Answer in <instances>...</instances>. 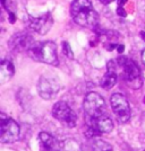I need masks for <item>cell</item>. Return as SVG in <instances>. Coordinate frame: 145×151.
<instances>
[{"label":"cell","mask_w":145,"mask_h":151,"mask_svg":"<svg viewBox=\"0 0 145 151\" xmlns=\"http://www.w3.org/2000/svg\"><path fill=\"white\" fill-rule=\"evenodd\" d=\"M142 61H143V63L145 64V49L143 50V52H142Z\"/></svg>","instance_id":"cell-21"},{"label":"cell","mask_w":145,"mask_h":151,"mask_svg":"<svg viewBox=\"0 0 145 151\" xmlns=\"http://www.w3.org/2000/svg\"><path fill=\"white\" fill-rule=\"evenodd\" d=\"M85 120H95L106 115V101L98 93H88L84 99Z\"/></svg>","instance_id":"cell-3"},{"label":"cell","mask_w":145,"mask_h":151,"mask_svg":"<svg viewBox=\"0 0 145 151\" xmlns=\"http://www.w3.org/2000/svg\"><path fill=\"white\" fill-rule=\"evenodd\" d=\"M117 14H118V16L126 17V12L124 10V8H122V7H118V8H117Z\"/></svg>","instance_id":"cell-18"},{"label":"cell","mask_w":145,"mask_h":151,"mask_svg":"<svg viewBox=\"0 0 145 151\" xmlns=\"http://www.w3.org/2000/svg\"><path fill=\"white\" fill-rule=\"evenodd\" d=\"M60 151H81V148L74 140H67L61 143Z\"/></svg>","instance_id":"cell-16"},{"label":"cell","mask_w":145,"mask_h":151,"mask_svg":"<svg viewBox=\"0 0 145 151\" xmlns=\"http://www.w3.org/2000/svg\"><path fill=\"white\" fill-rule=\"evenodd\" d=\"M53 24V18L50 13H47L38 18H30V26L33 31L39 33L40 35H44L50 31Z\"/></svg>","instance_id":"cell-11"},{"label":"cell","mask_w":145,"mask_h":151,"mask_svg":"<svg viewBox=\"0 0 145 151\" xmlns=\"http://www.w3.org/2000/svg\"><path fill=\"white\" fill-rule=\"evenodd\" d=\"M28 54L35 61L48 63L51 65H58L57 46L53 42L48 41L35 43L31 50L28 51Z\"/></svg>","instance_id":"cell-2"},{"label":"cell","mask_w":145,"mask_h":151,"mask_svg":"<svg viewBox=\"0 0 145 151\" xmlns=\"http://www.w3.org/2000/svg\"><path fill=\"white\" fill-rule=\"evenodd\" d=\"M110 104L117 120L120 123H127L130 119V107L125 96L121 94H114L110 98Z\"/></svg>","instance_id":"cell-8"},{"label":"cell","mask_w":145,"mask_h":151,"mask_svg":"<svg viewBox=\"0 0 145 151\" xmlns=\"http://www.w3.org/2000/svg\"><path fill=\"white\" fill-rule=\"evenodd\" d=\"M41 151H60L61 142H59L53 135L48 132H41L39 135Z\"/></svg>","instance_id":"cell-12"},{"label":"cell","mask_w":145,"mask_h":151,"mask_svg":"<svg viewBox=\"0 0 145 151\" xmlns=\"http://www.w3.org/2000/svg\"><path fill=\"white\" fill-rule=\"evenodd\" d=\"M0 126H1V134H0V141L2 143H13L17 141L19 138V129L18 124L12 120L10 117H7L5 114L0 115Z\"/></svg>","instance_id":"cell-5"},{"label":"cell","mask_w":145,"mask_h":151,"mask_svg":"<svg viewBox=\"0 0 145 151\" xmlns=\"http://www.w3.org/2000/svg\"><path fill=\"white\" fill-rule=\"evenodd\" d=\"M52 115L66 127H75L77 117L66 101H58L52 108Z\"/></svg>","instance_id":"cell-6"},{"label":"cell","mask_w":145,"mask_h":151,"mask_svg":"<svg viewBox=\"0 0 145 151\" xmlns=\"http://www.w3.org/2000/svg\"><path fill=\"white\" fill-rule=\"evenodd\" d=\"M127 2V0H118V7H122Z\"/></svg>","instance_id":"cell-20"},{"label":"cell","mask_w":145,"mask_h":151,"mask_svg":"<svg viewBox=\"0 0 145 151\" xmlns=\"http://www.w3.org/2000/svg\"><path fill=\"white\" fill-rule=\"evenodd\" d=\"M143 151H145V150H143Z\"/></svg>","instance_id":"cell-23"},{"label":"cell","mask_w":145,"mask_h":151,"mask_svg":"<svg viewBox=\"0 0 145 151\" xmlns=\"http://www.w3.org/2000/svg\"><path fill=\"white\" fill-rule=\"evenodd\" d=\"M141 35H142V37L145 40V33H144V32H141Z\"/></svg>","instance_id":"cell-22"},{"label":"cell","mask_w":145,"mask_h":151,"mask_svg":"<svg viewBox=\"0 0 145 151\" xmlns=\"http://www.w3.org/2000/svg\"><path fill=\"white\" fill-rule=\"evenodd\" d=\"M63 52L66 57H68L69 59H73L74 58V54H73V51L70 49L68 42H63Z\"/></svg>","instance_id":"cell-17"},{"label":"cell","mask_w":145,"mask_h":151,"mask_svg":"<svg viewBox=\"0 0 145 151\" xmlns=\"http://www.w3.org/2000/svg\"><path fill=\"white\" fill-rule=\"evenodd\" d=\"M100 2H102L103 5H109V4H111L114 0H99Z\"/></svg>","instance_id":"cell-19"},{"label":"cell","mask_w":145,"mask_h":151,"mask_svg":"<svg viewBox=\"0 0 145 151\" xmlns=\"http://www.w3.org/2000/svg\"><path fill=\"white\" fill-rule=\"evenodd\" d=\"M70 14L76 24L86 28H94L99 24V15L90 0H74L70 6Z\"/></svg>","instance_id":"cell-1"},{"label":"cell","mask_w":145,"mask_h":151,"mask_svg":"<svg viewBox=\"0 0 145 151\" xmlns=\"http://www.w3.org/2000/svg\"><path fill=\"white\" fill-rule=\"evenodd\" d=\"M35 44L31 35L24 33L15 34L9 41V47L15 52H28Z\"/></svg>","instance_id":"cell-10"},{"label":"cell","mask_w":145,"mask_h":151,"mask_svg":"<svg viewBox=\"0 0 145 151\" xmlns=\"http://www.w3.org/2000/svg\"><path fill=\"white\" fill-rule=\"evenodd\" d=\"M15 68L10 60H2L0 65V83H6L14 76Z\"/></svg>","instance_id":"cell-14"},{"label":"cell","mask_w":145,"mask_h":151,"mask_svg":"<svg viewBox=\"0 0 145 151\" xmlns=\"http://www.w3.org/2000/svg\"><path fill=\"white\" fill-rule=\"evenodd\" d=\"M91 151H114L112 147L103 140H95L92 143Z\"/></svg>","instance_id":"cell-15"},{"label":"cell","mask_w":145,"mask_h":151,"mask_svg":"<svg viewBox=\"0 0 145 151\" xmlns=\"http://www.w3.org/2000/svg\"><path fill=\"white\" fill-rule=\"evenodd\" d=\"M117 67H118V63H116L112 60V61H109L108 63V71L107 73L102 77L101 79V87L103 89H111L116 85L117 82Z\"/></svg>","instance_id":"cell-13"},{"label":"cell","mask_w":145,"mask_h":151,"mask_svg":"<svg viewBox=\"0 0 145 151\" xmlns=\"http://www.w3.org/2000/svg\"><path fill=\"white\" fill-rule=\"evenodd\" d=\"M86 137L92 138L104 133H110L114 130V122L109 116L104 115L95 120L86 121Z\"/></svg>","instance_id":"cell-7"},{"label":"cell","mask_w":145,"mask_h":151,"mask_svg":"<svg viewBox=\"0 0 145 151\" xmlns=\"http://www.w3.org/2000/svg\"><path fill=\"white\" fill-rule=\"evenodd\" d=\"M60 89V83L57 78L42 76L38 82V90L43 99H52L56 97Z\"/></svg>","instance_id":"cell-9"},{"label":"cell","mask_w":145,"mask_h":151,"mask_svg":"<svg viewBox=\"0 0 145 151\" xmlns=\"http://www.w3.org/2000/svg\"><path fill=\"white\" fill-rule=\"evenodd\" d=\"M117 63L121 68L122 77L133 89H139L142 86V77L137 64L126 57H121L117 60Z\"/></svg>","instance_id":"cell-4"}]
</instances>
